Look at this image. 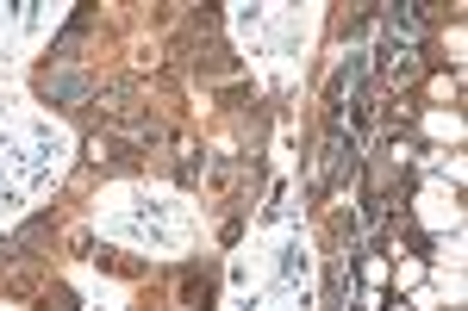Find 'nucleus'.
<instances>
[{
    "label": "nucleus",
    "mask_w": 468,
    "mask_h": 311,
    "mask_svg": "<svg viewBox=\"0 0 468 311\" xmlns=\"http://www.w3.org/2000/svg\"><path fill=\"white\" fill-rule=\"evenodd\" d=\"M381 69L394 75V81H419V37H388Z\"/></svg>",
    "instance_id": "f03ea898"
},
{
    "label": "nucleus",
    "mask_w": 468,
    "mask_h": 311,
    "mask_svg": "<svg viewBox=\"0 0 468 311\" xmlns=\"http://www.w3.org/2000/svg\"><path fill=\"white\" fill-rule=\"evenodd\" d=\"M44 224H50V218H32L26 231H13V237L0 243V268H6L13 255H32V249H37V237H44Z\"/></svg>",
    "instance_id": "7ed1b4c3"
},
{
    "label": "nucleus",
    "mask_w": 468,
    "mask_h": 311,
    "mask_svg": "<svg viewBox=\"0 0 468 311\" xmlns=\"http://www.w3.org/2000/svg\"><path fill=\"white\" fill-rule=\"evenodd\" d=\"M37 94H44L50 106H81L88 94H94V81H88L81 69H63V63H50V69L37 75Z\"/></svg>",
    "instance_id": "f257e3e1"
}]
</instances>
